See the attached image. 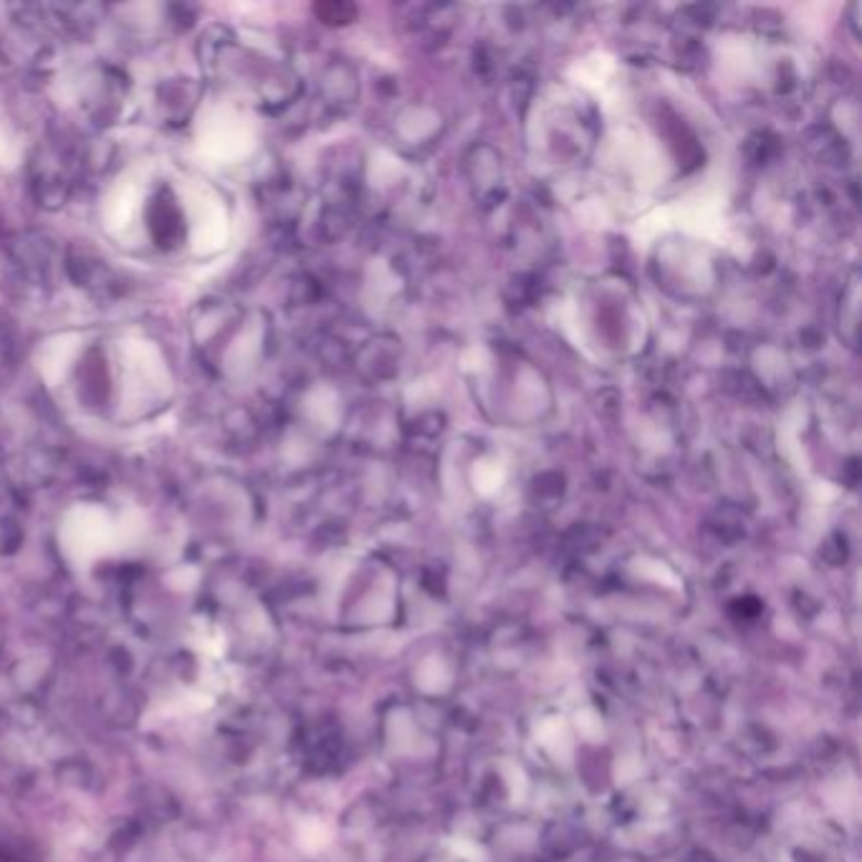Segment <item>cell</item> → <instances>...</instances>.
<instances>
[{"label": "cell", "mask_w": 862, "mask_h": 862, "mask_svg": "<svg viewBox=\"0 0 862 862\" xmlns=\"http://www.w3.org/2000/svg\"><path fill=\"white\" fill-rule=\"evenodd\" d=\"M317 13L321 15V21L324 23H350V19L354 15V8L350 5H319Z\"/></svg>", "instance_id": "cell-1"}]
</instances>
